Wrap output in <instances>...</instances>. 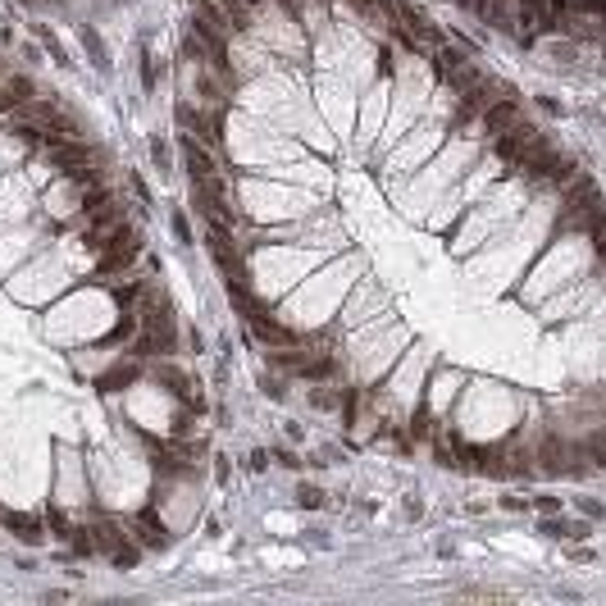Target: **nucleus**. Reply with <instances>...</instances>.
Segmentation results:
<instances>
[{"mask_svg":"<svg viewBox=\"0 0 606 606\" xmlns=\"http://www.w3.org/2000/svg\"><path fill=\"white\" fill-rule=\"evenodd\" d=\"M91 251H96V283H105L110 274H128V269L137 265V255L146 251V237L133 219H123V223H114L105 237H96Z\"/></svg>","mask_w":606,"mask_h":606,"instance_id":"obj_1","label":"nucleus"},{"mask_svg":"<svg viewBox=\"0 0 606 606\" xmlns=\"http://www.w3.org/2000/svg\"><path fill=\"white\" fill-rule=\"evenodd\" d=\"M524 119V100L515 96V91H502V96L488 105L484 114H479V128H474V137L470 142H488V137H497V133H506V128H515V123Z\"/></svg>","mask_w":606,"mask_h":606,"instance_id":"obj_2","label":"nucleus"},{"mask_svg":"<svg viewBox=\"0 0 606 606\" xmlns=\"http://www.w3.org/2000/svg\"><path fill=\"white\" fill-rule=\"evenodd\" d=\"M178 155H183V169H187V178H210V174H219V151L210 142H201V137L183 133L178 137Z\"/></svg>","mask_w":606,"mask_h":606,"instance_id":"obj_3","label":"nucleus"},{"mask_svg":"<svg viewBox=\"0 0 606 606\" xmlns=\"http://www.w3.org/2000/svg\"><path fill=\"white\" fill-rule=\"evenodd\" d=\"M123 219H133V214H128V201L114 196V201H105L100 210H91L87 219H77L73 228L82 232V242H87V246H96V237H105V232H110L114 223H123Z\"/></svg>","mask_w":606,"mask_h":606,"instance_id":"obj_4","label":"nucleus"},{"mask_svg":"<svg viewBox=\"0 0 606 606\" xmlns=\"http://www.w3.org/2000/svg\"><path fill=\"white\" fill-rule=\"evenodd\" d=\"M533 133H538V128H533L529 119H520L515 128H506V133H497V137H493V146H488V151H493V160H497V165H506V169H515L520 151H524V142H529Z\"/></svg>","mask_w":606,"mask_h":606,"instance_id":"obj_5","label":"nucleus"},{"mask_svg":"<svg viewBox=\"0 0 606 606\" xmlns=\"http://www.w3.org/2000/svg\"><path fill=\"white\" fill-rule=\"evenodd\" d=\"M146 378V360H137V356H128V365H110L105 374H96V392L100 397H110V392H123V387H133Z\"/></svg>","mask_w":606,"mask_h":606,"instance_id":"obj_6","label":"nucleus"},{"mask_svg":"<svg viewBox=\"0 0 606 606\" xmlns=\"http://www.w3.org/2000/svg\"><path fill=\"white\" fill-rule=\"evenodd\" d=\"M133 538L142 542V547L160 551V547L174 542V533H169V524L160 520V511H155V506H142V511H137V520H133Z\"/></svg>","mask_w":606,"mask_h":606,"instance_id":"obj_7","label":"nucleus"},{"mask_svg":"<svg viewBox=\"0 0 606 606\" xmlns=\"http://www.w3.org/2000/svg\"><path fill=\"white\" fill-rule=\"evenodd\" d=\"M59 178H64L73 192H87V187H96V183H105V160H77V165L59 169Z\"/></svg>","mask_w":606,"mask_h":606,"instance_id":"obj_8","label":"nucleus"},{"mask_svg":"<svg viewBox=\"0 0 606 606\" xmlns=\"http://www.w3.org/2000/svg\"><path fill=\"white\" fill-rule=\"evenodd\" d=\"M438 424H442V415H433L429 401H424V406H415L406 415V433H410V442H415V447H419V442H429L433 433H438Z\"/></svg>","mask_w":606,"mask_h":606,"instance_id":"obj_9","label":"nucleus"},{"mask_svg":"<svg viewBox=\"0 0 606 606\" xmlns=\"http://www.w3.org/2000/svg\"><path fill=\"white\" fill-rule=\"evenodd\" d=\"M547 538H561V542H579V538H588V524H570V520H561V515H542V524H538Z\"/></svg>","mask_w":606,"mask_h":606,"instance_id":"obj_10","label":"nucleus"},{"mask_svg":"<svg viewBox=\"0 0 606 606\" xmlns=\"http://www.w3.org/2000/svg\"><path fill=\"white\" fill-rule=\"evenodd\" d=\"M5 96L14 100V114H19L28 100H37V82L28 73H10V77H5Z\"/></svg>","mask_w":606,"mask_h":606,"instance_id":"obj_11","label":"nucleus"},{"mask_svg":"<svg viewBox=\"0 0 606 606\" xmlns=\"http://www.w3.org/2000/svg\"><path fill=\"white\" fill-rule=\"evenodd\" d=\"M0 524H5V529H14L23 542H37V538H42V520H37V515H14V511H10V515H0Z\"/></svg>","mask_w":606,"mask_h":606,"instance_id":"obj_12","label":"nucleus"},{"mask_svg":"<svg viewBox=\"0 0 606 606\" xmlns=\"http://www.w3.org/2000/svg\"><path fill=\"white\" fill-rule=\"evenodd\" d=\"M297 502H301V506H310V511H320V506H324V493H320L315 484H301V488H297Z\"/></svg>","mask_w":606,"mask_h":606,"instance_id":"obj_13","label":"nucleus"},{"mask_svg":"<svg viewBox=\"0 0 606 606\" xmlns=\"http://www.w3.org/2000/svg\"><path fill=\"white\" fill-rule=\"evenodd\" d=\"M588 246H593V269H606V228L597 232V237H593Z\"/></svg>","mask_w":606,"mask_h":606,"instance_id":"obj_14","label":"nucleus"},{"mask_svg":"<svg viewBox=\"0 0 606 606\" xmlns=\"http://www.w3.org/2000/svg\"><path fill=\"white\" fill-rule=\"evenodd\" d=\"M82 46H91V55H96V64L105 68V46H100V37L91 33V28H82Z\"/></svg>","mask_w":606,"mask_h":606,"instance_id":"obj_15","label":"nucleus"},{"mask_svg":"<svg viewBox=\"0 0 606 606\" xmlns=\"http://www.w3.org/2000/svg\"><path fill=\"white\" fill-rule=\"evenodd\" d=\"M533 511L538 515H561V497H533Z\"/></svg>","mask_w":606,"mask_h":606,"instance_id":"obj_16","label":"nucleus"},{"mask_svg":"<svg viewBox=\"0 0 606 606\" xmlns=\"http://www.w3.org/2000/svg\"><path fill=\"white\" fill-rule=\"evenodd\" d=\"M142 87H146V91L155 87V64H151V55H142Z\"/></svg>","mask_w":606,"mask_h":606,"instance_id":"obj_17","label":"nucleus"},{"mask_svg":"<svg viewBox=\"0 0 606 606\" xmlns=\"http://www.w3.org/2000/svg\"><path fill=\"white\" fill-rule=\"evenodd\" d=\"M174 232H178V237H183V242H187V237H192V232H187V219H183V214H174Z\"/></svg>","mask_w":606,"mask_h":606,"instance_id":"obj_18","label":"nucleus"},{"mask_svg":"<svg viewBox=\"0 0 606 606\" xmlns=\"http://www.w3.org/2000/svg\"><path fill=\"white\" fill-rule=\"evenodd\" d=\"M23 5H37V0H23Z\"/></svg>","mask_w":606,"mask_h":606,"instance_id":"obj_19","label":"nucleus"},{"mask_svg":"<svg viewBox=\"0 0 606 606\" xmlns=\"http://www.w3.org/2000/svg\"><path fill=\"white\" fill-rule=\"evenodd\" d=\"M329 5H342V0H329Z\"/></svg>","mask_w":606,"mask_h":606,"instance_id":"obj_20","label":"nucleus"}]
</instances>
